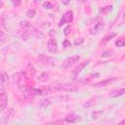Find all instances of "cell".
<instances>
[{"label":"cell","instance_id":"obj_30","mask_svg":"<svg viewBox=\"0 0 125 125\" xmlns=\"http://www.w3.org/2000/svg\"><path fill=\"white\" fill-rule=\"evenodd\" d=\"M33 2L38 4V3H41V2H42V0H33Z\"/></svg>","mask_w":125,"mask_h":125},{"label":"cell","instance_id":"obj_14","mask_svg":"<svg viewBox=\"0 0 125 125\" xmlns=\"http://www.w3.org/2000/svg\"><path fill=\"white\" fill-rule=\"evenodd\" d=\"M114 79H115V78H110V79H106V80L102 81V82H98V83L94 84V87H103V86H105L106 84L110 83V82H111V81H113Z\"/></svg>","mask_w":125,"mask_h":125},{"label":"cell","instance_id":"obj_5","mask_svg":"<svg viewBox=\"0 0 125 125\" xmlns=\"http://www.w3.org/2000/svg\"><path fill=\"white\" fill-rule=\"evenodd\" d=\"M7 102H8V97L7 95L2 91L0 94V111H4L6 106H7Z\"/></svg>","mask_w":125,"mask_h":125},{"label":"cell","instance_id":"obj_2","mask_svg":"<svg viewBox=\"0 0 125 125\" xmlns=\"http://www.w3.org/2000/svg\"><path fill=\"white\" fill-rule=\"evenodd\" d=\"M79 60H80V57H79V56H77V55L70 56V57L66 58V59L63 61L62 64V68H68V67H70L72 64H74V63L78 62H79Z\"/></svg>","mask_w":125,"mask_h":125},{"label":"cell","instance_id":"obj_22","mask_svg":"<svg viewBox=\"0 0 125 125\" xmlns=\"http://www.w3.org/2000/svg\"><path fill=\"white\" fill-rule=\"evenodd\" d=\"M83 42H84V38H77V39H75V41H74V45L78 46V45H81Z\"/></svg>","mask_w":125,"mask_h":125},{"label":"cell","instance_id":"obj_25","mask_svg":"<svg viewBox=\"0 0 125 125\" xmlns=\"http://www.w3.org/2000/svg\"><path fill=\"white\" fill-rule=\"evenodd\" d=\"M70 32H71V27H70L69 25L66 26V27L63 29V33H64V35H69Z\"/></svg>","mask_w":125,"mask_h":125},{"label":"cell","instance_id":"obj_8","mask_svg":"<svg viewBox=\"0 0 125 125\" xmlns=\"http://www.w3.org/2000/svg\"><path fill=\"white\" fill-rule=\"evenodd\" d=\"M80 116L79 115H76V114H68L65 118H64V121L65 122H68V123H76L78 121H80Z\"/></svg>","mask_w":125,"mask_h":125},{"label":"cell","instance_id":"obj_18","mask_svg":"<svg viewBox=\"0 0 125 125\" xmlns=\"http://www.w3.org/2000/svg\"><path fill=\"white\" fill-rule=\"evenodd\" d=\"M35 14H36V11L34 9H29L27 12H26V16L29 18V19H32L35 17Z\"/></svg>","mask_w":125,"mask_h":125},{"label":"cell","instance_id":"obj_26","mask_svg":"<svg viewBox=\"0 0 125 125\" xmlns=\"http://www.w3.org/2000/svg\"><path fill=\"white\" fill-rule=\"evenodd\" d=\"M43 7L45 9H52L53 8V6H52V4L50 2H44L43 3Z\"/></svg>","mask_w":125,"mask_h":125},{"label":"cell","instance_id":"obj_19","mask_svg":"<svg viewBox=\"0 0 125 125\" xmlns=\"http://www.w3.org/2000/svg\"><path fill=\"white\" fill-rule=\"evenodd\" d=\"M115 45H116L117 47H123V46H125V39H124V38H119V39H117L116 42H115Z\"/></svg>","mask_w":125,"mask_h":125},{"label":"cell","instance_id":"obj_16","mask_svg":"<svg viewBox=\"0 0 125 125\" xmlns=\"http://www.w3.org/2000/svg\"><path fill=\"white\" fill-rule=\"evenodd\" d=\"M111 11H112V6H111V5H108V6H105V7L102 8L100 12H101L102 14H107V13H109V12H111Z\"/></svg>","mask_w":125,"mask_h":125},{"label":"cell","instance_id":"obj_21","mask_svg":"<svg viewBox=\"0 0 125 125\" xmlns=\"http://www.w3.org/2000/svg\"><path fill=\"white\" fill-rule=\"evenodd\" d=\"M32 94H33L34 96H37V95H43L44 93H43V91L40 90V89H34V88H32Z\"/></svg>","mask_w":125,"mask_h":125},{"label":"cell","instance_id":"obj_28","mask_svg":"<svg viewBox=\"0 0 125 125\" xmlns=\"http://www.w3.org/2000/svg\"><path fill=\"white\" fill-rule=\"evenodd\" d=\"M0 35H1V43L3 44L4 41H5V34H4L3 31H0Z\"/></svg>","mask_w":125,"mask_h":125},{"label":"cell","instance_id":"obj_17","mask_svg":"<svg viewBox=\"0 0 125 125\" xmlns=\"http://www.w3.org/2000/svg\"><path fill=\"white\" fill-rule=\"evenodd\" d=\"M115 36H116V33H110V34H108V35L104 36L102 42H103V43H106V42H108L111 38H113V37H115Z\"/></svg>","mask_w":125,"mask_h":125},{"label":"cell","instance_id":"obj_11","mask_svg":"<svg viewBox=\"0 0 125 125\" xmlns=\"http://www.w3.org/2000/svg\"><path fill=\"white\" fill-rule=\"evenodd\" d=\"M37 60H38L39 62H41V63H43V64H48L52 59H51L50 57H48V56L42 54V55H39V57L37 58Z\"/></svg>","mask_w":125,"mask_h":125},{"label":"cell","instance_id":"obj_3","mask_svg":"<svg viewBox=\"0 0 125 125\" xmlns=\"http://www.w3.org/2000/svg\"><path fill=\"white\" fill-rule=\"evenodd\" d=\"M73 20V13L72 11H67L66 13H64V15L62 16L61 21H60V26H62V24H64L65 22H70Z\"/></svg>","mask_w":125,"mask_h":125},{"label":"cell","instance_id":"obj_23","mask_svg":"<svg viewBox=\"0 0 125 125\" xmlns=\"http://www.w3.org/2000/svg\"><path fill=\"white\" fill-rule=\"evenodd\" d=\"M70 46H71V44H70V42H69L67 39H65V40L62 41V47H63V48H68V47H70Z\"/></svg>","mask_w":125,"mask_h":125},{"label":"cell","instance_id":"obj_1","mask_svg":"<svg viewBox=\"0 0 125 125\" xmlns=\"http://www.w3.org/2000/svg\"><path fill=\"white\" fill-rule=\"evenodd\" d=\"M20 26L21 29L25 30L28 34L36 37V38H43L44 37V34L39 30L37 29L36 27H34L30 22H28L27 21H21L20 22Z\"/></svg>","mask_w":125,"mask_h":125},{"label":"cell","instance_id":"obj_31","mask_svg":"<svg viewBox=\"0 0 125 125\" xmlns=\"http://www.w3.org/2000/svg\"><path fill=\"white\" fill-rule=\"evenodd\" d=\"M124 123H125V120H123V121L120 122V124H124Z\"/></svg>","mask_w":125,"mask_h":125},{"label":"cell","instance_id":"obj_6","mask_svg":"<svg viewBox=\"0 0 125 125\" xmlns=\"http://www.w3.org/2000/svg\"><path fill=\"white\" fill-rule=\"evenodd\" d=\"M88 64H89V61H85V62H83L79 63V64H78V65L73 69L72 74H73V75H77V74H79V73L82 71V69H83L84 67H86Z\"/></svg>","mask_w":125,"mask_h":125},{"label":"cell","instance_id":"obj_10","mask_svg":"<svg viewBox=\"0 0 125 125\" xmlns=\"http://www.w3.org/2000/svg\"><path fill=\"white\" fill-rule=\"evenodd\" d=\"M125 95V88H121V89H117L114 91H111L109 93V98H116V97H120Z\"/></svg>","mask_w":125,"mask_h":125},{"label":"cell","instance_id":"obj_7","mask_svg":"<svg viewBox=\"0 0 125 125\" xmlns=\"http://www.w3.org/2000/svg\"><path fill=\"white\" fill-rule=\"evenodd\" d=\"M8 81H9L8 74L5 71H2L1 72V76H0V84H1V90L2 91L5 88V86L8 84Z\"/></svg>","mask_w":125,"mask_h":125},{"label":"cell","instance_id":"obj_20","mask_svg":"<svg viewBox=\"0 0 125 125\" xmlns=\"http://www.w3.org/2000/svg\"><path fill=\"white\" fill-rule=\"evenodd\" d=\"M104 22H99V23H97L96 25H95V30H96V32H99V31H101L103 28H104Z\"/></svg>","mask_w":125,"mask_h":125},{"label":"cell","instance_id":"obj_13","mask_svg":"<svg viewBox=\"0 0 125 125\" xmlns=\"http://www.w3.org/2000/svg\"><path fill=\"white\" fill-rule=\"evenodd\" d=\"M20 38H21L22 40H26L28 38V34L25 30L22 29V31H20V30H17V33H16Z\"/></svg>","mask_w":125,"mask_h":125},{"label":"cell","instance_id":"obj_9","mask_svg":"<svg viewBox=\"0 0 125 125\" xmlns=\"http://www.w3.org/2000/svg\"><path fill=\"white\" fill-rule=\"evenodd\" d=\"M23 79H24V74L22 72H19V73H16V74L13 75V80H14V82L17 85L21 84L22 81H23Z\"/></svg>","mask_w":125,"mask_h":125},{"label":"cell","instance_id":"obj_29","mask_svg":"<svg viewBox=\"0 0 125 125\" xmlns=\"http://www.w3.org/2000/svg\"><path fill=\"white\" fill-rule=\"evenodd\" d=\"M62 4H64V5H68V4L70 3V0H62Z\"/></svg>","mask_w":125,"mask_h":125},{"label":"cell","instance_id":"obj_12","mask_svg":"<svg viewBox=\"0 0 125 125\" xmlns=\"http://www.w3.org/2000/svg\"><path fill=\"white\" fill-rule=\"evenodd\" d=\"M52 101H53L52 98H46V99H44V100H42V101L40 102L39 106H40V107H46V106L50 105V104L53 103Z\"/></svg>","mask_w":125,"mask_h":125},{"label":"cell","instance_id":"obj_27","mask_svg":"<svg viewBox=\"0 0 125 125\" xmlns=\"http://www.w3.org/2000/svg\"><path fill=\"white\" fill-rule=\"evenodd\" d=\"M11 2L13 3V5L15 6V7H19L20 5H21V0H11Z\"/></svg>","mask_w":125,"mask_h":125},{"label":"cell","instance_id":"obj_24","mask_svg":"<svg viewBox=\"0 0 125 125\" xmlns=\"http://www.w3.org/2000/svg\"><path fill=\"white\" fill-rule=\"evenodd\" d=\"M111 54H112V51H109V50H107V51H104V52L103 53V55H102V57H103V58H106V57H110V56H111Z\"/></svg>","mask_w":125,"mask_h":125},{"label":"cell","instance_id":"obj_4","mask_svg":"<svg viewBox=\"0 0 125 125\" xmlns=\"http://www.w3.org/2000/svg\"><path fill=\"white\" fill-rule=\"evenodd\" d=\"M47 48H48V51L51 53V54H55L58 50V43L55 39H49L48 43H47Z\"/></svg>","mask_w":125,"mask_h":125},{"label":"cell","instance_id":"obj_15","mask_svg":"<svg viewBox=\"0 0 125 125\" xmlns=\"http://www.w3.org/2000/svg\"><path fill=\"white\" fill-rule=\"evenodd\" d=\"M49 77H50V73L47 72V71H44L40 76H39V80L42 81V82H46L49 80Z\"/></svg>","mask_w":125,"mask_h":125}]
</instances>
